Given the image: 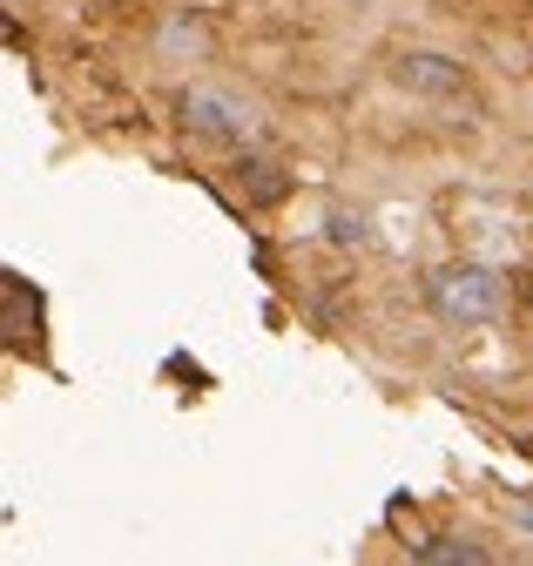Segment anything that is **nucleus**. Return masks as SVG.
Masks as SVG:
<instances>
[{
  "label": "nucleus",
  "mask_w": 533,
  "mask_h": 566,
  "mask_svg": "<svg viewBox=\"0 0 533 566\" xmlns=\"http://www.w3.org/2000/svg\"><path fill=\"white\" fill-rule=\"evenodd\" d=\"M426 304H432L439 324H452V331H480V324L500 317L506 291H500V276H493L487 263L452 256V263H439V270L426 276Z\"/></svg>",
  "instance_id": "nucleus-1"
},
{
  "label": "nucleus",
  "mask_w": 533,
  "mask_h": 566,
  "mask_svg": "<svg viewBox=\"0 0 533 566\" xmlns=\"http://www.w3.org/2000/svg\"><path fill=\"white\" fill-rule=\"evenodd\" d=\"M182 122L203 135V142H223V149H243V142L257 135V108L223 95V88H182Z\"/></svg>",
  "instance_id": "nucleus-2"
},
{
  "label": "nucleus",
  "mask_w": 533,
  "mask_h": 566,
  "mask_svg": "<svg viewBox=\"0 0 533 566\" xmlns=\"http://www.w3.org/2000/svg\"><path fill=\"white\" fill-rule=\"evenodd\" d=\"M391 82L406 95H426V102H452V95H466V67L452 54L406 48V54H391Z\"/></svg>",
  "instance_id": "nucleus-3"
},
{
  "label": "nucleus",
  "mask_w": 533,
  "mask_h": 566,
  "mask_svg": "<svg viewBox=\"0 0 533 566\" xmlns=\"http://www.w3.org/2000/svg\"><path fill=\"white\" fill-rule=\"evenodd\" d=\"M412 559H419V566H487V546L459 539V533H432V539L412 546Z\"/></svg>",
  "instance_id": "nucleus-4"
},
{
  "label": "nucleus",
  "mask_w": 533,
  "mask_h": 566,
  "mask_svg": "<svg viewBox=\"0 0 533 566\" xmlns=\"http://www.w3.org/2000/svg\"><path fill=\"white\" fill-rule=\"evenodd\" d=\"M237 182H243L257 202H284V189H291V176H284L278 163H263V156H237Z\"/></svg>",
  "instance_id": "nucleus-5"
},
{
  "label": "nucleus",
  "mask_w": 533,
  "mask_h": 566,
  "mask_svg": "<svg viewBox=\"0 0 533 566\" xmlns=\"http://www.w3.org/2000/svg\"><path fill=\"white\" fill-rule=\"evenodd\" d=\"M372 230H365V217L358 209H331V243H365Z\"/></svg>",
  "instance_id": "nucleus-6"
}]
</instances>
